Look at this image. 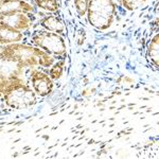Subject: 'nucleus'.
Instances as JSON below:
<instances>
[{
  "mask_svg": "<svg viewBox=\"0 0 159 159\" xmlns=\"http://www.w3.org/2000/svg\"><path fill=\"white\" fill-rule=\"evenodd\" d=\"M21 69L6 74L0 71V100L9 108L19 110L34 106L37 96L31 87L29 80L20 75Z\"/></svg>",
  "mask_w": 159,
  "mask_h": 159,
  "instance_id": "1",
  "label": "nucleus"
},
{
  "mask_svg": "<svg viewBox=\"0 0 159 159\" xmlns=\"http://www.w3.org/2000/svg\"><path fill=\"white\" fill-rule=\"evenodd\" d=\"M55 58L45 51L27 43H15L0 46V63H12L17 69L50 68Z\"/></svg>",
  "mask_w": 159,
  "mask_h": 159,
  "instance_id": "2",
  "label": "nucleus"
},
{
  "mask_svg": "<svg viewBox=\"0 0 159 159\" xmlns=\"http://www.w3.org/2000/svg\"><path fill=\"white\" fill-rule=\"evenodd\" d=\"M25 43L43 50L55 60L67 57V43L65 37L56 33L40 29L36 25H33L32 29L29 31L27 40Z\"/></svg>",
  "mask_w": 159,
  "mask_h": 159,
  "instance_id": "3",
  "label": "nucleus"
},
{
  "mask_svg": "<svg viewBox=\"0 0 159 159\" xmlns=\"http://www.w3.org/2000/svg\"><path fill=\"white\" fill-rule=\"evenodd\" d=\"M118 15V2L115 0H88L86 18L98 31H107L114 25Z\"/></svg>",
  "mask_w": 159,
  "mask_h": 159,
  "instance_id": "4",
  "label": "nucleus"
},
{
  "mask_svg": "<svg viewBox=\"0 0 159 159\" xmlns=\"http://www.w3.org/2000/svg\"><path fill=\"white\" fill-rule=\"evenodd\" d=\"M29 83L37 97L46 98L54 88V81L46 71L40 69H29Z\"/></svg>",
  "mask_w": 159,
  "mask_h": 159,
  "instance_id": "5",
  "label": "nucleus"
},
{
  "mask_svg": "<svg viewBox=\"0 0 159 159\" xmlns=\"http://www.w3.org/2000/svg\"><path fill=\"white\" fill-rule=\"evenodd\" d=\"M40 17L35 14L25 13H9L0 14V24L7 25L20 32H29Z\"/></svg>",
  "mask_w": 159,
  "mask_h": 159,
  "instance_id": "6",
  "label": "nucleus"
},
{
  "mask_svg": "<svg viewBox=\"0 0 159 159\" xmlns=\"http://www.w3.org/2000/svg\"><path fill=\"white\" fill-rule=\"evenodd\" d=\"M9 13H25L43 16L32 0H0V14Z\"/></svg>",
  "mask_w": 159,
  "mask_h": 159,
  "instance_id": "7",
  "label": "nucleus"
},
{
  "mask_svg": "<svg viewBox=\"0 0 159 159\" xmlns=\"http://www.w3.org/2000/svg\"><path fill=\"white\" fill-rule=\"evenodd\" d=\"M34 25L40 28V29L49 31V32L60 34L63 37H66L68 35V30L65 21L58 14H51V13L43 14Z\"/></svg>",
  "mask_w": 159,
  "mask_h": 159,
  "instance_id": "8",
  "label": "nucleus"
},
{
  "mask_svg": "<svg viewBox=\"0 0 159 159\" xmlns=\"http://www.w3.org/2000/svg\"><path fill=\"white\" fill-rule=\"evenodd\" d=\"M28 33L29 32H20L12 27L0 24V46L15 43H25L27 40Z\"/></svg>",
  "mask_w": 159,
  "mask_h": 159,
  "instance_id": "9",
  "label": "nucleus"
},
{
  "mask_svg": "<svg viewBox=\"0 0 159 159\" xmlns=\"http://www.w3.org/2000/svg\"><path fill=\"white\" fill-rule=\"evenodd\" d=\"M159 36L158 32L154 34V36L151 38L148 46L145 52V58L151 65L155 69H158V61H159Z\"/></svg>",
  "mask_w": 159,
  "mask_h": 159,
  "instance_id": "10",
  "label": "nucleus"
},
{
  "mask_svg": "<svg viewBox=\"0 0 159 159\" xmlns=\"http://www.w3.org/2000/svg\"><path fill=\"white\" fill-rule=\"evenodd\" d=\"M32 1L39 11L60 15L61 0H32Z\"/></svg>",
  "mask_w": 159,
  "mask_h": 159,
  "instance_id": "11",
  "label": "nucleus"
},
{
  "mask_svg": "<svg viewBox=\"0 0 159 159\" xmlns=\"http://www.w3.org/2000/svg\"><path fill=\"white\" fill-rule=\"evenodd\" d=\"M65 65H66V58L56 60L55 63L50 68H48V70L46 72L49 74V76L53 81H57V80H60L63 76L64 71H65Z\"/></svg>",
  "mask_w": 159,
  "mask_h": 159,
  "instance_id": "12",
  "label": "nucleus"
},
{
  "mask_svg": "<svg viewBox=\"0 0 159 159\" xmlns=\"http://www.w3.org/2000/svg\"><path fill=\"white\" fill-rule=\"evenodd\" d=\"M148 0H118V3L125 11L133 12L142 9L148 3Z\"/></svg>",
  "mask_w": 159,
  "mask_h": 159,
  "instance_id": "13",
  "label": "nucleus"
},
{
  "mask_svg": "<svg viewBox=\"0 0 159 159\" xmlns=\"http://www.w3.org/2000/svg\"><path fill=\"white\" fill-rule=\"evenodd\" d=\"M73 6L76 14L80 17H86L87 7H88V0H73Z\"/></svg>",
  "mask_w": 159,
  "mask_h": 159,
  "instance_id": "14",
  "label": "nucleus"
},
{
  "mask_svg": "<svg viewBox=\"0 0 159 159\" xmlns=\"http://www.w3.org/2000/svg\"><path fill=\"white\" fill-rule=\"evenodd\" d=\"M115 1H117V2H118V0H115Z\"/></svg>",
  "mask_w": 159,
  "mask_h": 159,
  "instance_id": "15",
  "label": "nucleus"
}]
</instances>
